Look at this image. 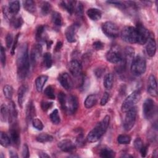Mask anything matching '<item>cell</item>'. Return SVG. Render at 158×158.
<instances>
[{
  "instance_id": "11a10c76",
  "label": "cell",
  "mask_w": 158,
  "mask_h": 158,
  "mask_svg": "<svg viewBox=\"0 0 158 158\" xmlns=\"http://www.w3.org/2000/svg\"><path fill=\"white\" fill-rule=\"evenodd\" d=\"M19 33H18L15 37V39H14V41L13 43V44H12V50H11V54L12 55L14 54V52H15V48H16V46H17V42H18V39H19Z\"/></svg>"
},
{
  "instance_id": "7c38bea8",
  "label": "cell",
  "mask_w": 158,
  "mask_h": 158,
  "mask_svg": "<svg viewBox=\"0 0 158 158\" xmlns=\"http://www.w3.org/2000/svg\"><path fill=\"white\" fill-rule=\"evenodd\" d=\"M68 69L70 73L75 77H79L81 75L82 72V67L80 62L77 60H72L68 64Z\"/></svg>"
},
{
  "instance_id": "db71d44e",
  "label": "cell",
  "mask_w": 158,
  "mask_h": 158,
  "mask_svg": "<svg viewBox=\"0 0 158 158\" xmlns=\"http://www.w3.org/2000/svg\"><path fill=\"white\" fill-rule=\"evenodd\" d=\"M22 157H29L30 153H29V149L27 144H24L22 149Z\"/></svg>"
},
{
  "instance_id": "6da1fadb",
  "label": "cell",
  "mask_w": 158,
  "mask_h": 158,
  "mask_svg": "<svg viewBox=\"0 0 158 158\" xmlns=\"http://www.w3.org/2000/svg\"><path fill=\"white\" fill-rule=\"evenodd\" d=\"M17 77L19 80L24 79L28 72L30 60L28 53V45L26 43L21 44L17 56Z\"/></svg>"
},
{
  "instance_id": "7402d4cb",
  "label": "cell",
  "mask_w": 158,
  "mask_h": 158,
  "mask_svg": "<svg viewBox=\"0 0 158 158\" xmlns=\"http://www.w3.org/2000/svg\"><path fill=\"white\" fill-rule=\"evenodd\" d=\"M28 87L27 85H22L19 88L17 92V97H18V103L20 107H22L23 103L24 101V99L27 91Z\"/></svg>"
},
{
  "instance_id": "30bf717a",
  "label": "cell",
  "mask_w": 158,
  "mask_h": 158,
  "mask_svg": "<svg viewBox=\"0 0 158 158\" xmlns=\"http://www.w3.org/2000/svg\"><path fill=\"white\" fill-rule=\"evenodd\" d=\"M102 30L104 33L110 38H116L119 35L118 27L112 22H106L102 25Z\"/></svg>"
},
{
  "instance_id": "f546056e",
  "label": "cell",
  "mask_w": 158,
  "mask_h": 158,
  "mask_svg": "<svg viewBox=\"0 0 158 158\" xmlns=\"http://www.w3.org/2000/svg\"><path fill=\"white\" fill-rule=\"evenodd\" d=\"M100 157L103 158H112L115 157V152L108 148H103L100 151Z\"/></svg>"
},
{
  "instance_id": "94428289",
  "label": "cell",
  "mask_w": 158,
  "mask_h": 158,
  "mask_svg": "<svg viewBox=\"0 0 158 158\" xmlns=\"http://www.w3.org/2000/svg\"><path fill=\"white\" fill-rule=\"evenodd\" d=\"M39 156L40 157H42V158H45V157H49V156L45 152H40L39 154Z\"/></svg>"
},
{
  "instance_id": "f1b7e54d",
  "label": "cell",
  "mask_w": 158,
  "mask_h": 158,
  "mask_svg": "<svg viewBox=\"0 0 158 158\" xmlns=\"http://www.w3.org/2000/svg\"><path fill=\"white\" fill-rule=\"evenodd\" d=\"M23 4L24 9L27 11H28V12H29L30 13L34 12L35 11V10H36L35 3L32 0L24 1H23Z\"/></svg>"
},
{
  "instance_id": "f5cc1de1",
  "label": "cell",
  "mask_w": 158,
  "mask_h": 158,
  "mask_svg": "<svg viewBox=\"0 0 158 158\" xmlns=\"http://www.w3.org/2000/svg\"><path fill=\"white\" fill-rule=\"evenodd\" d=\"M93 47L96 50H101L104 47V44L100 41H96L93 43Z\"/></svg>"
},
{
  "instance_id": "9f6ffc18",
  "label": "cell",
  "mask_w": 158,
  "mask_h": 158,
  "mask_svg": "<svg viewBox=\"0 0 158 158\" xmlns=\"http://www.w3.org/2000/svg\"><path fill=\"white\" fill-rule=\"evenodd\" d=\"M105 71V69L104 68H102V67H99L98 69H96L94 71V73H95V75L99 78L101 77V75H102V73L104 72Z\"/></svg>"
},
{
  "instance_id": "52a82bcc",
  "label": "cell",
  "mask_w": 158,
  "mask_h": 158,
  "mask_svg": "<svg viewBox=\"0 0 158 158\" xmlns=\"http://www.w3.org/2000/svg\"><path fill=\"white\" fill-rule=\"evenodd\" d=\"M125 117L123 128L126 131H130L134 126L136 118V109L134 106L128 111Z\"/></svg>"
},
{
  "instance_id": "ac0fdd59",
  "label": "cell",
  "mask_w": 158,
  "mask_h": 158,
  "mask_svg": "<svg viewBox=\"0 0 158 158\" xmlns=\"http://www.w3.org/2000/svg\"><path fill=\"white\" fill-rule=\"evenodd\" d=\"M42 52V47L41 44H36L33 46L30 55V62L32 65H34L37 59L40 57Z\"/></svg>"
},
{
  "instance_id": "91938a15",
  "label": "cell",
  "mask_w": 158,
  "mask_h": 158,
  "mask_svg": "<svg viewBox=\"0 0 158 158\" xmlns=\"http://www.w3.org/2000/svg\"><path fill=\"white\" fill-rule=\"evenodd\" d=\"M9 156H10V157H12V158L18 157V155L17 154V153L13 151H10L9 152Z\"/></svg>"
},
{
  "instance_id": "4fadbf2b",
  "label": "cell",
  "mask_w": 158,
  "mask_h": 158,
  "mask_svg": "<svg viewBox=\"0 0 158 158\" xmlns=\"http://www.w3.org/2000/svg\"><path fill=\"white\" fill-rule=\"evenodd\" d=\"M10 140L14 143V144L16 146H18L20 142V133L18 126L17 123H11V127L10 130Z\"/></svg>"
},
{
  "instance_id": "836d02e7",
  "label": "cell",
  "mask_w": 158,
  "mask_h": 158,
  "mask_svg": "<svg viewBox=\"0 0 158 158\" xmlns=\"http://www.w3.org/2000/svg\"><path fill=\"white\" fill-rule=\"evenodd\" d=\"M0 143L4 147H7L10 144V138L9 136L4 133L1 132L0 133Z\"/></svg>"
},
{
  "instance_id": "d6986e66",
  "label": "cell",
  "mask_w": 158,
  "mask_h": 158,
  "mask_svg": "<svg viewBox=\"0 0 158 158\" xmlns=\"http://www.w3.org/2000/svg\"><path fill=\"white\" fill-rule=\"evenodd\" d=\"M146 43V51L148 55L150 57H153L156 52V43L154 39L149 38Z\"/></svg>"
},
{
  "instance_id": "e575fe53",
  "label": "cell",
  "mask_w": 158,
  "mask_h": 158,
  "mask_svg": "<svg viewBox=\"0 0 158 158\" xmlns=\"http://www.w3.org/2000/svg\"><path fill=\"white\" fill-rule=\"evenodd\" d=\"M9 118V108L8 106L2 104L1 106V120L2 122H6Z\"/></svg>"
},
{
  "instance_id": "816d5d0a",
  "label": "cell",
  "mask_w": 158,
  "mask_h": 158,
  "mask_svg": "<svg viewBox=\"0 0 158 158\" xmlns=\"http://www.w3.org/2000/svg\"><path fill=\"white\" fill-rule=\"evenodd\" d=\"M85 143V139L82 134H80L78 135V136L77 138L76 141V144L78 146H82Z\"/></svg>"
},
{
  "instance_id": "6f0895ef",
  "label": "cell",
  "mask_w": 158,
  "mask_h": 158,
  "mask_svg": "<svg viewBox=\"0 0 158 158\" xmlns=\"http://www.w3.org/2000/svg\"><path fill=\"white\" fill-rule=\"evenodd\" d=\"M140 152H141V156L142 157H145L146 154H147V152H148V146H143V147L140 149L139 150Z\"/></svg>"
},
{
  "instance_id": "9c48e42d",
  "label": "cell",
  "mask_w": 158,
  "mask_h": 158,
  "mask_svg": "<svg viewBox=\"0 0 158 158\" xmlns=\"http://www.w3.org/2000/svg\"><path fill=\"white\" fill-rule=\"evenodd\" d=\"M143 112L146 119H151L156 114V105L154 101L150 99H146L143 105Z\"/></svg>"
},
{
  "instance_id": "d6a6232c",
  "label": "cell",
  "mask_w": 158,
  "mask_h": 158,
  "mask_svg": "<svg viewBox=\"0 0 158 158\" xmlns=\"http://www.w3.org/2000/svg\"><path fill=\"white\" fill-rule=\"evenodd\" d=\"M36 140L40 143H46V142H50L53 140V137L47 133H41L38 135L36 138Z\"/></svg>"
},
{
  "instance_id": "ffe728a7",
  "label": "cell",
  "mask_w": 158,
  "mask_h": 158,
  "mask_svg": "<svg viewBox=\"0 0 158 158\" xmlns=\"http://www.w3.org/2000/svg\"><path fill=\"white\" fill-rule=\"evenodd\" d=\"M9 119L10 122V123L16 122V119L17 117V111L16 109L15 105L13 101H10L9 102Z\"/></svg>"
},
{
  "instance_id": "f907efd6",
  "label": "cell",
  "mask_w": 158,
  "mask_h": 158,
  "mask_svg": "<svg viewBox=\"0 0 158 158\" xmlns=\"http://www.w3.org/2000/svg\"><path fill=\"white\" fill-rule=\"evenodd\" d=\"M12 41H13V36L11 33H8L6 37V46L8 48H10L11 46L12 45Z\"/></svg>"
},
{
  "instance_id": "7dc6e473",
  "label": "cell",
  "mask_w": 158,
  "mask_h": 158,
  "mask_svg": "<svg viewBox=\"0 0 158 158\" xmlns=\"http://www.w3.org/2000/svg\"><path fill=\"white\" fill-rule=\"evenodd\" d=\"M0 58H1V62L2 64V65L3 67L6 65V52L4 48L1 46V51H0Z\"/></svg>"
},
{
  "instance_id": "5b68a950",
  "label": "cell",
  "mask_w": 158,
  "mask_h": 158,
  "mask_svg": "<svg viewBox=\"0 0 158 158\" xmlns=\"http://www.w3.org/2000/svg\"><path fill=\"white\" fill-rule=\"evenodd\" d=\"M141 98V93L139 90H135L132 92L127 98L123 101L121 109L122 112H126L129 109L135 106V105L139 101Z\"/></svg>"
},
{
  "instance_id": "1f68e13d",
  "label": "cell",
  "mask_w": 158,
  "mask_h": 158,
  "mask_svg": "<svg viewBox=\"0 0 158 158\" xmlns=\"http://www.w3.org/2000/svg\"><path fill=\"white\" fill-rule=\"evenodd\" d=\"M134 54H135V51H134V49L132 48L131 47H127L125 49V51L123 53V57L125 59L127 63L128 62V60H132L133 59V57H134Z\"/></svg>"
},
{
  "instance_id": "b9f144b4",
  "label": "cell",
  "mask_w": 158,
  "mask_h": 158,
  "mask_svg": "<svg viewBox=\"0 0 158 158\" xmlns=\"http://www.w3.org/2000/svg\"><path fill=\"white\" fill-rule=\"evenodd\" d=\"M10 22H11L12 26L15 28H20L22 26V25L23 24V20L20 17H13L10 19Z\"/></svg>"
},
{
  "instance_id": "4dcf8cb0",
  "label": "cell",
  "mask_w": 158,
  "mask_h": 158,
  "mask_svg": "<svg viewBox=\"0 0 158 158\" xmlns=\"http://www.w3.org/2000/svg\"><path fill=\"white\" fill-rule=\"evenodd\" d=\"M51 20L52 23L57 27H60L62 25V19L60 13L57 12H54L52 14Z\"/></svg>"
},
{
  "instance_id": "cb8c5ba5",
  "label": "cell",
  "mask_w": 158,
  "mask_h": 158,
  "mask_svg": "<svg viewBox=\"0 0 158 158\" xmlns=\"http://www.w3.org/2000/svg\"><path fill=\"white\" fill-rule=\"evenodd\" d=\"M87 15L92 20L96 21L99 20L102 16V12L100 10L96 8H91L89 9L86 12Z\"/></svg>"
},
{
  "instance_id": "4316f807",
  "label": "cell",
  "mask_w": 158,
  "mask_h": 158,
  "mask_svg": "<svg viewBox=\"0 0 158 158\" xmlns=\"http://www.w3.org/2000/svg\"><path fill=\"white\" fill-rule=\"evenodd\" d=\"M97 101H98V97L96 94H90L86 97L85 101V102H84L85 106L86 108L89 109L93 107L96 104Z\"/></svg>"
},
{
  "instance_id": "2e32d148",
  "label": "cell",
  "mask_w": 158,
  "mask_h": 158,
  "mask_svg": "<svg viewBox=\"0 0 158 158\" xmlns=\"http://www.w3.org/2000/svg\"><path fill=\"white\" fill-rule=\"evenodd\" d=\"M148 92L152 96H156L157 94V81L153 75H151L148 79Z\"/></svg>"
},
{
  "instance_id": "44dd1931",
  "label": "cell",
  "mask_w": 158,
  "mask_h": 158,
  "mask_svg": "<svg viewBox=\"0 0 158 158\" xmlns=\"http://www.w3.org/2000/svg\"><path fill=\"white\" fill-rule=\"evenodd\" d=\"M20 2L19 1H10L9 2L8 12L10 16L17 14L20 10Z\"/></svg>"
},
{
  "instance_id": "6125c7cd",
  "label": "cell",
  "mask_w": 158,
  "mask_h": 158,
  "mask_svg": "<svg viewBox=\"0 0 158 158\" xmlns=\"http://www.w3.org/2000/svg\"><path fill=\"white\" fill-rule=\"evenodd\" d=\"M52 42L51 41H46V44H47V46H48V48H50L51 44H52Z\"/></svg>"
},
{
  "instance_id": "f6af8a7d",
  "label": "cell",
  "mask_w": 158,
  "mask_h": 158,
  "mask_svg": "<svg viewBox=\"0 0 158 158\" xmlns=\"http://www.w3.org/2000/svg\"><path fill=\"white\" fill-rule=\"evenodd\" d=\"M52 102H48V101H42L41 103V109H43V111L46 112L48 111L49 109H50L52 106Z\"/></svg>"
},
{
  "instance_id": "5bb4252c",
  "label": "cell",
  "mask_w": 158,
  "mask_h": 158,
  "mask_svg": "<svg viewBox=\"0 0 158 158\" xmlns=\"http://www.w3.org/2000/svg\"><path fill=\"white\" fill-rule=\"evenodd\" d=\"M58 80L62 86L67 90H69L72 88V80L67 73H60L58 77Z\"/></svg>"
},
{
  "instance_id": "ba28073f",
  "label": "cell",
  "mask_w": 158,
  "mask_h": 158,
  "mask_svg": "<svg viewBox=\"0 0 158 158\" xmlns=\"http://www.w3.org/2000/svg\"><path fill=\"white\" fill-rule=\"evenodd\" d=\"M106 57L107 61L115 64L119 63L124 58L120 50L116 46L113 47L107 52Z\"/></svg>"
},
{
  "instance_id": "ee69618b",
  "label": "cell",
  "mask_w": 158,
  "mask_h": 158,
  "mask_svg": "<svg viewBox=\"0 0 158 158\" xmlns=\"http://www.w3.org/2000/svg\"><path fill=\"white\" fill-rule=\"evenodd\" d=\"M32 125L35 128L38 130H42L43 128V124L42 122L36 118H34L32 120Z\"/></svg>"
},
{
  "instance_id": "7a4b0ae2",
  "label": "cell",
  "mask_w": 158,
  "mask_h": 158,
  "mask_svg": "<svg viewBox=\"0 0 158 158\" xmlns=\"http://www.w3.org/2000/svg\"><path fill=\"white\" fill-rule=\"evenodd\" d=\"M59 101L62 109L68 114H74L78 109V102L77 98L73 95H66L60 92L58 94Z\"/></svg>"
},
{
  "instance_id": "681fc988",
  "label": "cell",
  "mask_w": 158,
  "mask_h": 158,
  "mask_svg": "<svg viewBox=\"0 0 158 158\" xmlns=\"http://www.w3.org/2000/svg\"><path fill=\"white\" fill-rule=\"evenodd\" d=\"M109 99V94L107 92H105L101 99V101H100L101 105L105 106L107 104V102H108Z\"/></svg>"
},
{
  "instance_id": "e0dca14e",
  "label": "cell",
  "mask_w": 158,
  "mask_h": 158,
  "mask_svg": "<svg viewBox=\"0 0 158 158\" xmlns=\"http://www.w3.org/2000/svg\"><path fill=\"white\" fill-rule=\"evenodd\" d=\"M57 146L64 152H71L75 149V144L69 139H65L59 141Z\"/></svg>"
},
{
  "instance_id": "8992f818",
  "label": "cell",
  "mask_w": 158,
  "mask_h": 158,
  "mask_svg": "<svg viewBox=\"0 0 158 158\" xmlns=\"http://www.w3.org/2000/svg\"><path fill=\"white\" fill-rule=\"evenodd\" d=\"M120 36L122 39L129 43H137L138 36L135 27L131 26L125 27L121 31Z\"/></svg>"
},
{
  "instance_id": "603a6c76",
  "label": "cell",
  "mask_w": 158,
  "mask_h": 158,
  "mask_svg": "<svg viewBox=\"0 0 158 158\" xmlns=\"http://www.w3.org/2000/svg\"><path fill=\"white\" fill-rule=\"evenodd\" d=\"M36 110H35V107L31 101H30L27 106L26 109V117L28 121H32L34 118V117L35 116Z\"/></svg>"
},
{
  "instance_id": "83f0119b",
  "label": "cell",
  "mask_w": 158,
  "mask_h": 158,
  "mask_svg": "<svg viewBox=\"0 0 158 158\" xmlns=\"http://www.w3.org/2000/svg\"><path fill=\"white\" fill-rule=\"evenodd\" d=\"M113 83H114V76L112 73H107L104 78V81H103V85L104 87L107 89H110L112 88L113 86Z\"/></svg>"
},
{
  "instance_id": "ab89813d",
  "label": "cell",
  "mask_w": 158,
  "mask_h": 158,
  "mask_svg": "<svg viewBox=\"0 0 158 158\" xmlns=\"http://www.w3.org/2000/svg\"><path fill=\"white\" fill-rule=\"evenodd\" d=\"M117 141L121 144H127L131 141V138L130 136L127 135H120L117 137Z\"/></svg>"
},
{
  "instance_id": "277c9868",
  "label": "cell",
  "mask_w": 158,
  "mask_h": 158,
  "mask_svg": "<svg viewBox=\"0 0 158 158\" xmlns=\"http://www.w3.org/2000/svg\"><path fill=\"white\" fill-rule=\"evenodd\" d=\"M146 69V62L144 57L138 55L133 58L131 64V72L135 76L143 74Z\"/></svg>"
},
{
  "instance_id": "bcb514c9",
  "label": "cell",
  "mask_w": 158,
  "mask_h": 158,
  "mask_svg": "<svg viewBox=\"0 0 158 158\" xmlns=\"http://www.w3.org/2000/svg\"><path fill=\"white\" fill-rule=\"evenodd\" d=\"M83 6L81 2H78L77 4L75 6V12L76 14L78 16H81L83 14Z\"/></svg>"
},
{
  "instance_id": "d590c367",
  "label": "cell",
  "mask_w": 158,
  "mask_h": 158,
  "mask_svg": "<svg viewBox=\"0 0 158 158\" xmlns=\"http://www.w3.org/2000/svg\"><path fill=\"white\" fill-rule=\"evenodd\" d=\"M52 64V56L49 52H46L43 55V64L46 69H49L51 67Z\"/></svg>"
},
{
  "instance_id": "60d3db41",
  "label": "cell",
  "mask_w": 158,
  "mask_h": 158,
  "mask_svg": "<svg viewBox=\"0 0 158 158\" xmlns=\"http://www.w3.org/2000/svg\"><path fill=\"white\" fill-rule=\"evenodd\" d=\"M3 93L4 94L5 96V97L7 99H10L12 97V94H13V88L10 85H5L3 88Z\"/></svg>"
},
{
  "instance_id": "d4e9b609",
  "label": "cell",
  "mask_w": 158,
  "mask_h": 158,
  "mask_svg": "<svg viewBox=\"0 0 158 158\" xmlns=\"http://www.w3.org/2000/svg\"><path fill=\"white\" fill-rule=\"evenodd\" d=\"M48 79V77L46 75H40L36 78L35 80L36 88L38 92L42 91L43 87Z\"/></svg>"
},
{
  "instance_id": "484cf974",
  "label": "cell",
  "mask_w": 158,
  "mask_h": 158,
  "mask_svg": "<svg viewBox=\"0 0 158 158\" xmlns=\"http://www.w3.org/2000/svg\"><path fill=\"white\" fill-rule=\"evenodd\" d=\"M76 1H63L61 2V6L65 9L69 13L72 14L75 11Z\"/></svg>"
},
{
  "instance_id": "c3c4849f",
  "label": "cell",
  "mask_w": 158,
  "mask_h": 158,
  "mask_svg": "<svg viewBox=\"0 0 158 158\" xmlns=\"http://www.w3.org/2000/svg\"><path fill=\"white\" fill-rule=\"evenodd\" d=\"M143 145V143L140 138H136V139L134 141V146L136 148V149L139 151Z\"/></svg>"
},
{
  "instance_id": "74e56055",
  "label": "cell",
  "mask_w": 158,
  "mask_h": 158,
  "mask_svg": "<svg viewBox=\"0 0 158 158\" xmlns=\"http://www.w3.org/2000/svg\"><path fill=\"white\" fill-rule=\"evenodd\" d=\"M45 28L43 25H39L36 30V38L37 41H40L44 39V32Z\"/></svg>"
},
{
  "instance_id": "3957f363",
  "label": "cell",
  "mask_w": 158,
  "mask_h": 158,
  "mask_svg": "<svg viewBox=\"0 0 158 158\" xmlns=\"http://www.w3.org/2000/svg\"><path fill=\"white\" fill-rule=\"evenodd\" d=\"M110 123V117L106 115L104 118L98 123L90 131L87 136L89 142L93 143L99 140L106 131Z\"/></svg>"
},
{
  "instance_id": "9a60e30c",
  "label": "cell",
  "mask_w": 158,
  "mask_h": 158,
  "mask_svg": "<svg viewBox=\"0 0 158 158\" xmlns=\"http://www.w3.org/2000/svg\"><path fill=\"white\" fill-rule=\"evenodd\" d=\"M78 26L73 24L68 27L65 31V35L67 41L70 43H73L76 41V36L77 32Z\"/></svg>"
},
{
  "instance_id": "8d00e7d4",
  "label": "cell",
  "mask_w": 158,
  "mask_h": 158,
  "mask_svg": "<svg viewBox=\"0 0 158 158\" xmlns=\"http://www.w3.org/2000/svg\"><path fill=\"white\" fill-rule=\"evenodd\" d=\"M49 117L51 122L55 125H58L60 122V118L59 115V112L57 109H54L51 113Z\"/></svg>"
},
{
  "instance_id": "7bdbcfd3",
  "label": "cell",
  "mask_w": 158,
  "mask_h": 158,
  "mask_svg": "<svg viewBox=\"0 0 158 158\" xmlns=\"http://www.w3.org/2000/svg\"><path fill=\"white\" fill-rule=\"evenodd\" d=\"M44 94L49 99H55V94H54V88L51 86H47L44 91Z\"/></svg>"
},
{
  "instance_id": "680465c9",
  "label": "cell",
  "mask_w": 158,
  "mask_h": 158,
  "mask_svg": "<svg viewBox=\"0 0 158 158\" xmlns=\"http://www.w3.org/2000/svg\"><path fill=\"white\" fill-rule=\"evenodd\" d=\"M62 42L58 41V42L57 43V44H56V48H55V51H59V49L62 48Z\"/></svg>"
},
{
  "instance_id": "f35d334b",
  "label": "cell",
  "mask_w": 158,
  "mask_h": 158,
  "mask_svg": "<svg viewBox=\"0 0 158 158\" xmlns=\"http://www.w3.org/2000/svg\"><path fill=\"white\" fill-rule=\"evenodd\" d=\"M51 10V6L48 2L44 1L42 2L41 6V12L43 15H48L50 12Z\"/></svg>"
},
{
  "instance_id": "8fae6325",
  "label": "cell",
  "mask_w": 158,
  "mask_h": 158,
  "mask_svg": "<svg viewBox=\"0 0 158 158\" xmlns=\"http://www.w3.org/2000/svg\"><path fill=\"white\" fill-rule=\"evenodd\" d=\"M137 31V43L139 44H145L149 38V31L141 23H138L135 27Z\"/></svg>"
}]
</instances>
